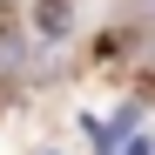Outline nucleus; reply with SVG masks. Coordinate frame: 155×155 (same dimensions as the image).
<instances>
[{
    "label": "nucleus",
    "mask_w": 155,
    "mask_h": 155,
    "mask_svg": "<svg viewBox=\"0 0 155 155\" xmlns=\"http://www.w3.org/2000/svg\"><path fill=\"white\" fill-rule=\"evenodd\" d=\"M34 27H41L47 41H54V34H68V0H41V7H34Z\"/></svg>",
    "instance_id": "nucleus-1"
}]
</instances>
